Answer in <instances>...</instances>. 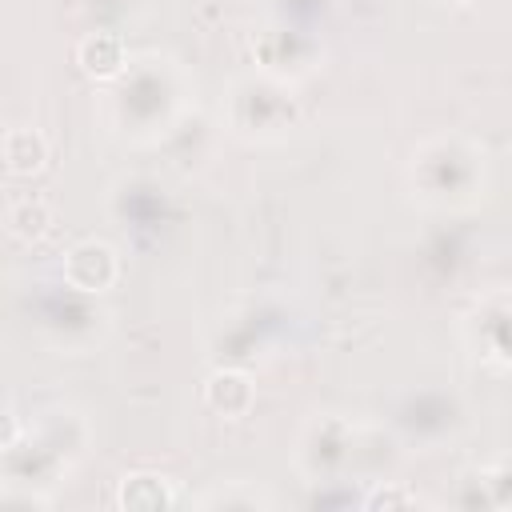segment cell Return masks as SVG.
Listing matches in <instances>:
<instances>
[{
  "label": "cell",
  "instance_id": "6da1fadb",
  "mask_svg": "<svg viewBox=\"0 0 512 512\" xmlns=\"http://www.w3.org/2000/svg\"><path fill=\"white\" fill-rule=\"evenodd\" d=\"M64 276L72 288L80 292H104L112 280H116V256L108 244L100 240H84L68 252V264H64Z\"/></svg>",
  "mask_w": 512,
  "mask_h": 512
},
{
  "label": "cell",
  "instance_id": "7a4b0ae2",
  "mask_svg": "<svg viewBox=\"0 0 512 512\" xmlns=\"http://www.w3.org/2000/svg\"><path fill=\"white\" fill-rule=\"evenodd\" d=\"M204 400H208L216 412H224V416H240V412H248V404H252V384H248V376H240V372H216V376H208V384H204Z\"/></svg>",
  "mask_w": 512,
  "mask_h": 512
},
{
  "label": "cell",
  "instance_id": "3957f363",
  "mask_svg": "<svg viewBox=\"0 0 512 512\" xmlns=\"http://www.w3.org/2000/svg\"><path fill=\"white\" fill-rule=\"evenodd\" d=\"M4 160L12 172H40L48 160V144L36 128H12L4 136Z\"/></svg>",
  "mask_w": 512,
  "mask_h": 512
},
{
  "label": "cell",
  "instance_id": "277c9868",
  "mask_svg": "<svg viewBox=\"0 0 512 512\" xmlns=\"http://www.w3.org/2000/svg\"><path fill=\"white\" fill-rule=\"evenodd\" d=\"M48 224H52V212H48L44 200H20V204L8 208V232L20 236V240H36V236H44Z\"/></svg>",
  "mask_w": 512,
  "mask_h": 512
}]
</instances>
